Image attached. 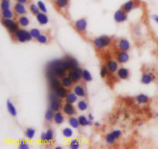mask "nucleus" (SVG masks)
Listing matches in <instances>:
<instances>
[{
    "mask_svg": "<svg viewBox=\"0 0 158 149\" xmlns=\"http://www.w3.org/2000/svg\"><path fill=\"white\" fill-rule=\"evenodd\" d=\"M129 70H128L127 68L121 67L117 70V76H118L119 78L121 79V80H127V79H128V77H129Z\"/></svg>",
    "mask_w": 158,
    "mask_h": 149,
    "instance_id": "nucleus-12",
    "label": "nucleus"
},
{
    "mask_svg": "<svg viewBox=\"0 0 158 149\" xmlns=\"http://www.w3.org/2000/svg\"><path fill=\"white\" fill-rule=\"evenodd\" d=\"M9 8H10V2H9V0H2L1 1L2 10L9 9Z\"/></svg>",
    "mask_w": 158,
    "mask_h": 149,
    "instance_id": "nucleus-35",
    "label": "nucleus"
},
{
    "mask_svg": "<svg viewBox=\"0 0 158 149\" xmlns=\"http://www.w3.org/2000/svg\"><path fill=\"white\" fill-rule=\"evenodd\" d=\"M19 23L20 26H29V19L27 18V17L25 16V15H23V16L20 17L19 19Z\"/></svg>",
    "mask_w": 158,
    "mask_h": 149,
    "instance_id": "nucleus-28",
    "label": "nucleus"
},
{
    "mask_svg": "<svg viewBox=\"0 0 158 149\" xmlns=\"http://www.w3.org/2000/svg\"><path fill=\"white\" fill-rule=\"evenodd\" d=\"M77 106H78L79 109L82 111H86V110L88 108L87 103H86V101H84V100H80V101L78 102V104H77Z\"/></svg>",
    "mask_w": 158,
    "mask_h": 149,
    "instance_id": "nucleus-33",
    "label": "nucleus"
},
{
    "mask_svg": "<svg viewBox=\"0 0 158 149\" xmlns=\"http://www.w3.org/2000/svg\"><path fill=\"white\" fill-rule=\"evenodd\" d=\"M111 40L107 36H102L95 39L94 41V44L97 49H103L105 46H107L110 43Z\"/></svg>",
    "mask_w": 158,
    "mask_h": 149,
    "instance_id": "nucleus-2",
    "label": "nucleus"
},
{
    "mask_svg": "<svg viewBox=\"0 0 158 149\" xmlns=\"http://www.w3.org/2000/svg\"><path fill=\"white\" fill-rule=\"evenodd\" d=\"M25 134H26V137L27 138L32 139L35 134V130L32 128H27L26 131V133H25Z\"/></svg>",
    "mask_w": 158,
    "mask_h": 149,
    "instance_id": "nucleus-25",
    "label": "nucleus"
},
{
    "mask_svg": "<svg viewBox=\"0 0 158 149\" xmlns=\"http://www.w3.org/2000/svg\"><path fill=\"white\" fill-rule=\"evenodd\" d=\"M37 6H38L39 9H40V10L42 12H44V13L47 12V9H46V5H45V3L43 2L39 1L38 2H37Z\"/></svg>",
    "mask_w": 158,
    "mask_h": 149,
    "instance_id": "nucleus-40",
    "label": "nucleus"
},
{
    "mask_svg": "<svg viewBox=\"0 0 158 149\" xmlns=\"http://www.w3.org/2000/svg\"><path fill=\"white\" fill-rule=\"evenodd\" d=\"M56 149H63V147H56Z\"/></svg>",
    "mask_w": 158,
    "mask_h": 149,
    "instance_id": "nucleus-53",
    "label": "nucleus"
},
{
    "mask_svg": "<svg viewBox=\"0 0 158 149\" xmlns=\"http://www.w3.org/2000/svg\"><path fill=\"white\" fill-rule=\"evenodd\" d=\"M77 97L78 96L75 94V93H67V94L65 97L66 102L70 104H74L75 102L77 101Z\"/></svg>",
    "mask_w": 158,
    "mask_h": 149,
    "instance_id": "nucleus-17",
    "label": "nucleus"
},
{
    "mask_svg": "<svg viewBox=\"0 0 158 149\" xmlns=\"http://www.w3.org/2000/svg\"><path fill=\"white\" fill-rule=\"evenodd\" d=\"M54 121L57 125H61L64 121V117L60 112H56L54 114Z\"/></svg>",
    "mask_w": 158,
    "mask_h": 149,
    "instance_id": "nucleus-22",
    "label": "nucleus"
},
{
    "mask_svg": "<svg viewBox=\"0 0 158 149\" xmlns=\"http://www.w3.org/2000/svg\"><path fill=\"white\" fill-rule=\"evenodd\" d=\"M118 47L121 51H127L131 48V43L126 39H121L118 43Z\"/></svg>",
    "mask_w": 158,
    "mask_h": 149,
    "instance_id": "nucleus-9",
    "label": "nucleus"
},
{
    "mask_svg": "<svg viewBox=\"0 0 158 149\" xmlns=\"http://www.w3.org/2000/svg\"><path fill=\"white\" fill-rule=\"evenodd\" d=\"M49 80H50V86L52 89L56 90L58 87H61L60 81H59L58 79L56 77V76H52V77H49Z\"/></svg>",
    "mask_w": 158,
    "mask_h": 149,
    "instance_id": "nucleus-18",
    "label": "nucleus"
},
{
    "mask_svg": "<svg viewBox=\"0 0 158 149\" xmlns=\"http://www.w3.org/2000/svg\"><path fill=\"white\" fill-rule=\"evenodd\" d=\"M154 79H155V76L153 74H151V73H149V74H143L140 81L143 84H150Z\"/></svg>",
    "mask_w": 158,
    "mask_h": 149,
    "instance_id": "nucleus-7",
    "label": "nucleus"
},
{
    "mask_svg": "<svg viewBox=\"0 0 158 149\" xmlns=\"http://www.w3.org/2000/svg\"><path fill=\"white\" fill-rule=\"evenodd\" d=\"M135 5L136 2L134 0H130L122 6V9H123L126 12H130L135 7Z\"/></svg>",
    "mask_w": 158,
    "mask_h": 149,
    "instance_id": "nucleus-14",
    "label": "nucleus"
},
{
    "mask_svg": "<svg viewBox=\"0 0 158 149\" xmlns=\"http://www.w3.org/2000/svg\"><path fill=\"white\" fill-rule=\"evenodd\" d=\"M29 9H30L31 12L32 14H34V15H37V14L40 13V9H39L38 6H36L35 4H31L29 6Z\"/></svg>",
    "mask_w": 158,
    "mask_h": 149,
    "instance_id": "nucleus-38",
    "label": "nucleus"
},
{
    "mask_svg": "<svg viewBox=\"0 0 158 149\" xmlns=\"http://www.w3.org/2000/svg\"><path fill=\"white\" fill-rule=\"evenodd\" d=\"M116 138L114 137V134L112 133H110L109 134H107L106 137V142H107L108 144H114L116 141Z\"/></svg>",
    "mask_w": 158,
    "mask_h": 149,
    "instance_id": "nucleus-39",
    "label": "nucleus"
},
{
    "mask_svg": "<svg viewBox=\"0 0 158 149\" xmlns=\"http://www.w3.org/2000/svg\"><path fill=\"white\" fill-rule=\"evenodd\" d=\"M14 11H15L17 15H24V14H26L27 12L24 4L19 2H17L15 5V6H14Z\"/></svg>",
    "mask_w": 158,
    "mask_h": 149,
    "instance_id": "nucleus-11",
    "label": "nucleus"
},
{
    "mask_svg": "<svg viewBox=\"0 0 158 149\" xmlns=\"http://www.w3.org/2000/svg\"><path fill=\"white\" fill-rule=\"evenodd\" d=\"M62 84L66 87H70L73 84V80L69 77H65L62 79Z\"/></svg>",
    "mask_w": 158,
    "mask_h": 149,
    "instance_id": "nucleus-26",
    "label": "nucleus"
},
{
    "mask_svg": "<svg viewBox=\"0 0 158 149\" xmlns=\"http://www.w3.org/2000/svg\"><path fill=\"white\" fill-rule=\"evenodd\" d=\"M79 121H80V125L81 126H90L92 125V121L88 120L87 117H85V116L81 115L78 117Z\"/></svg>",
    "mask_w": 158,
    "mask_h": 149,
    "instance_id": "nucleus-20",
    "label": "nucleus"
},
{
    "mask_svg": "<svg viewBox=\"0 0 158 149\" xmlns=\"http://www.w3.org/2000/svg\"><path fill=\"white\" fill-rule=\"evenodd\" d=\"M29 148V145H28L27 142L24 140H21L19 144V148L20 149H28Z\"/></svg>",
    "mask_w": 158,
    "mask_h": 149,
    "instance_id": "nucleus-43",
    "label": "nucleus"
},
{
    "mask_svg": "<svg viewBox=\"0 0 158 149\" xmlns=\"http://www.w3.org/2000/svg\"><path fill=\"white\" fill-rule=\"evenodd\" d=\"M6 107H7L8 111L9 112V114H10L12 116H13V117H15L17 114V111H16V108H15V106H14L13 103L11 102L10 100H8L7 103H6Z\"/></svg>",
    "mask_w": 158,
    "mask_h": 149,
    "instance_id": "nucleus-15",
    "label": "nucleus"
},
{
    "mask_svg": "<svg viewBox=\"0 0 158 149\" xmlns=\"http://www.w3.org/2000/svg\"><path fill=\"white\" fill-rule=\"evenodd\" d=\"M75 29L79 32H84L87 27V21L85 19H80L74 24Z\"/></svg>",
    "mask_w": 158,
    "mask_h": 149,
    "instance_id": "nucleus-6",
    "label": "nucleus"
},
{
    "mask_svg": "<svg viewBox=\"0 0 158 149\" xmlns=\"http://www.w3.org/2000/svg\"><path fill=\"white\" fill-rule=\"evenodd\" d=\"M88 117H89V120H90V121H93V120H94V116H93L91 114H89V115H88Z\"/></svg>",
    "mask_w": 158,
    "mask_h": 149,
    "instance_id": "nucleus-51",
    "label": "nucleus"
},
{
    "mask_svg": "<svg viewBox=\"0 0 158 149\" xmlns=\"http://www.w3.org/2000/svg\"><path fill=\"white\" fill-rule=\"evenodd\" d=\"M136 100L137 101V103L141 104H146L149 101V97H148L145 94H139L137 97H136Z\"/></svg>",
    "mask_w": 158,
    "mask_h": 149,
    "instance_id": "nucleus-21",
    "label": "nucleus"
},
{
    "mask_svg": "<svg viewBox=\"0 0 158 149\" xmlns=\"http://www.w3.org/2000/svg\"><path fill=\"white\" fill-rule=\"evenodd\" d=\"M69 77H70V79L73 80V82H74V83H77V82H78L79 80L80 79V77H79V76L77 74V73H76L74 70L70 71V72H69Z\"/></svg>",
    "mask_w": 158,
    "mask_h": 149,
    "instance_id": "nucleus-34",
    "label": "nucleus"
},
{
    "mask_svg": "<svg viewBox=\"0 0 158 149\" xmlns=\"http://www.w3.org/2000/svg\"><path fill=\"white\" fill-rule=\"evenodd\" d=\"M156 117H157V118H158V113H157V114H156Z\"/></svg>",
    "mask_w": 158,
    "mask_h": 149,
    "instance_id": "nucleus-54",
    "label": "nucleus"
},
{
    "mask_svg": "<svg viewBox=\"0 0 158 149\" xmlns=\"http://www.w3.org/2000/svg\"><path fill=\"white\" fill-rule=\"evenodd\" d=\"M107 68L108 70L110 71L111 73L116 72L118 69V63L115 60H110L107 63Z\"/></svg>",
    "mask_w": 158,
    "mask_h": 149,
    "instance_id": "nucleus-16",
    "label": "nucleus"
},
{
    "mask_svg": "<svg viewBox=\"0 0 158 149\" xmlns=\"http://www.w3.org/2000/svg\"><path fill=\"white\" fill-rule=\"evenodd\" d=\"M74 71L77 73V74L79 76V77H80V78H82V77H83V70L81 69V68H80L77 66V68H75V69H74Z\"/></svg>",
    "mask_w": 158,
    "mask_h": 149,
    "instance_id": "nucleus-46",
    "label": "nucleus"
},
{
    "mask_svg": "<svg viewBox=\"0 0 158 149\" xmlns=\"http://www.w3.org/2000/svg\"><path fill=\"white\" fill-rule=\"evenodd\" d=\"M2 15L4 19H12L13 16V12L10 9L2 10Z\"/></svg>",
    "mask_w": 158,
    "mask_h": 149,
    "instance_id": "nucleus-27",
    "label": "nucleus"
},
{
    "mask_svg": "<svg viewBox=\"0 0 158 149\" xmlns=\"http://www.w3.org/2000/svg\"><path fill=\"white\" fill-rule=\"evenodd\" d=\"M58 96L56 94H52L49 96V100H50V109L53 111H58L60 108V100H59Z\"/></svg>",
    "mask_w": 158,
    "mask_h": 149,
    "instance_id": "nucleus-4",
    "label": "nucleus"
},
{
    "mask_svg": "<svg viewBox=\"0 0 158 149\" xmlns=\"http://www.w3.org/2000/svg\"><path fill=\"white\" fill-rule=\"evenodd\" d=\"M117 61L120 63H126L129 60L130 56L127 51H121L117 54Z\"/></svg>",
    "mask_w": 158,
    "mask_h": 149,
    "instance_id": "nucleus-8",
    "label": "nucleus"
},
{
    "mask_svg": "<svg viewBox=\"0 0 158 149\" xmlns=\"http://www.w3.org/2000/svg\"><path fill=\"white\" fill-rule=\"evenodd\" d=\"M114 18L117 23H123L127 19V14L123 9H118L114 13Z\"/></svg>",
    "mask_w": 158,
    "mask_h": 149,
    "instance_id": "nucleus-5",
    "label": "nucleus"
},
{
    "mask_svg": "<svg viewBox=\"0 0 158 149\" xmlns=\"http://www.w3.org/2000/svg\"><path fill=\"white\" fill-rule=\"evenodd\" d=\"M52 109L47 110V111L46 112V114H45V119H46V121H51L52 119L54 118V114L53 112H52Z\"/></svg>",
    "mask_w": 158,
    "mask_h": 149,
    "instance_id": "nucleus-30",
    "label": "nucleus"
},
{
    "mask_svg": "<svg viewBox=\"0 0 158 149\" xmlns=\"http://www.w3.org/2000/svg\"><path fill=\"white\" fill-rule=\"evenodd\" d=\"M95 125H96V126H97V127H100V124L99 123V122H96Z\"/></svg>",
    "mask_w": 158,
    "mask_h": 149,
    "instance_id": "nucleus-52",
    "label": "nucleus"
},
{
    "mask_svg": "<svg viewBox=\"0 0 158 149\" xmlns=\"http://www.w3.org/2000/svg\"><path fill=\"white\" fill-rule=\"evenodd\" d=\"M83 78L86 81H91L93 80V77L91 75L90 72L88 71L87 70H83Z\"/></svg>",
    "mask_w": 158,
    "mask_h": 149,
    "instance_id": "nucleus-32",
    "label": "nucleus"
},
{
    "mask_svg": "<svg viewBox=\"0 0 158 149\" xmlns=\"http://www.w3.org/2000/svg\"><path fill=\"white\" fill-rule=\"evenodd\" d=\"M55 92H56L55 94H56L59 97H65L66 94H67V91H66V90L65 89L64 87H63L62 86L60 87H58L57 89H56Z\"/></svg>",
    "mask_w": 158,
    "mask_h": 149,
    "instance_id": "nucleus-23",
    "label": "nucleus"
},
{
    "mask_svg": "<svg viewBox=\"0 0 158 149\" xmlns=\"http://www.w3.org/2000/svg\"><path fill=\"white\" fill-rule=\"evenodd\" d=\"M73 92L77 94L78 97H84L86 95V93H85V90L81 85H77V86L74 87Z\"/></svg>",
    "mask_w": 158,
    "mask_h": 149,
    "instance_id": "nucleus-19",
    "label": "nucleus"
},
{
    "mask_svg": "<svg viewBox=\"0 0 158 149\" xmlns=\"http://www.w3.org/2000/svg\"><path fill=\"white\" fill-rule=\"evenodd\" d=\"M30 33H31V35H32V36L33 37V38H35V39H37L38 38V36H39L40 35V29H35V28H34V29H32L30 30Z\"/></svg>",
    "mask_w": 158,
    "mask_h": 149,
    "instance_id": "nucleus-42",
    "label": "nucleus"
},
{
    "mask_svg": "<svg viewBox=\"0 0 158 149\" xmlns=\"http://www.w3.org/2000/svg\"><path fill=\"white\" fill-rule=\"evenodd\" d=\"M107 70H108L107 66H102L101 70H100V76H101L102 78H105V77L107 75Z\"/></svg>",
    "mask_w": 158,
    "mask_h": 149,
    "instance_id": "nucleus-45",
    "label": "nucleus"
},
{
    "mask_svg": "<svg viewBox=\"0 0 158 149\" xmlns=\"http://www.w3.org/2000/svg\"><path fill=\"white\" fill-rule=\"evenodd\" d=\"M46 139H47V142H51V141L53 140V138H54V134H53V131L52 130L49 129L46 132Z\"/></svg>",
    "mask_w": 158,
    "mask_h": 149,
    "instance_id": "nucleus-41",
    "label": "nucleus"
},
{
    "mask_svg": "<svg viewBox=\"0 0 158 149\" xmlns=\"http://www.w3.org/2000/svg\"><path fill=\"white\" fill-rule=\"evenodd\" d=\"M68 3H69V0H56V6L59 8H61V9L66 7Z\"/></svg>",
    "mask_w": 158,
    "mask_h": 149,
    "instance_id": "nucleus-31",
    "label": "nucleus"
},
{
    "mask_svg": "<svg viewBox=\"0 0 158 149\" xmlns=\"http://www.w3.org/2000/svg\"><path fill=\"white\" fill-rule=\"evenodd\" d=\"M112 134H114V137H115L116 138H120V136H121L122 132L120 131V130H115V131H113Z\"/></svg>",
    "mask_w": 158,
    "mask_h": 149,
    "instance_id": "nucleus-47",
    "label": "nucleus"
},
{
    "mask_svg": "<svg viewBox=\"0 0 158 149\" xmlns=\"http://www.w3.org/2000/svg\"><path fill=\"white\" fill-rule=\"evenodd\" d=\"M153 18H154V21L158 24V15H154V16H153Z\"/></svg>",
    "mask_w": 158,
    "mask_h": 149,
    "instance_id": "nucleus-50",
    "label": "nucleus"
},
{
    "mask_svg": "<svg viewBox=\"0 0 158 149\" xmlns=\"http://www.w3.org/2000/svg\"><path fill=\"white\" fill-rule=\"evenodd\" d=\"M36 40L39 43H42V44H45V43H46L48 42L47 36L46 35H44V34H40Z\"/></svg>",
    "mask_w": 158,
    "mask_h": 149,
    "instance_id": "nucleus-37",
    "label": "nucleus"
},
{
    "mask_svg": "<svg viewBox=\"0 0 158 149\" xmlns=\"http://www.w3.org/2000/svg\"><path fill=\"white\" fill-rule=\"evenodd\" d=\"M69 124L73 128H78L80 126V121H79V119L75 117H71L69 119Z\"/></svg>",
    "mask_w": 158,
    "mask_h": 149,
    "instance_id": "nucleus-24",
    "label": "nucleus"
},
{
    "mask_svg": "<svg viewBox=\"0 0 158 149\" xmlns=\"http://www.w3.org/2000/svg\"><path fill=\"white\" fill-rule=\"evenodd\" d=\"M69 148L72 149H78L80 148V142L77 139H73L69 144Z\"/></svg>",
    "mask_w": 158,
    "mask_h": 149,
    "instance_id": "nucleus-36",
    "label": "nucleus"
},
{
    "mask_svg": "<svg viewBox=\"0 0 158 149\" xmlns=\"http://www.w3.org/2000/svg\"><path fill=\"white\" fill-rule=\"evenodd\" d=\"M67 58L69 59V62L71 63V66H72V67L73 69H75V68H77L78 66V62H77V60L76 59L73 58V57H67Z\"/></svg>",
    "mask_w": 158,
    "mask_h": 149,
    "instance_id": "nucleus-44",
    "label": "nucleus"
},
{
    "mask_svg": "<svg viewBox=\"0 0 158 149\" xmlns=\"http://www.w3.org/2000/svg\"><path fill=\"white\" fill-rule=\"evenodd\" d=\"M36 19L40 25H46L49 23V18L44 12H40L37 14Z\"/></svg>",
    "mask_w": 158,
    "mask_h": 149,
    "instance_id": "nucleus-13",
    "label": "nucleus"
},
{
    "mask_svg": "<svg viewBox=\"0 0 158 149\" xmlns=\"http://www.w3.org/2000/svg\"><path fill=\"white\" fill-rule=\"evenodd\" d=\"M62 133H63V135L64 136L65 138H67L72 137L73 134V130L71 129L70 128H65L63 130V132Z\"/></svg>",
    "mask_w": 158,
    "mask_h": 149,
    "instance_id": "nucleus-29",
    "label": "nucleus"
},
{
    "mask_svg": "<svg viewBox=\"0 0 158 149\" xmlns=\"http://www.w3.org/2000/svg\"><path fill=\"white\" fill-rule=\"evenodd\" d=\"M17 2H19V3H23V4H25V3L27 2L28 0H16Z\"/></svg>",
    "mask_w": 158,
    "mask_h": 149,
    "instance_id": "nucleus-49",
    "label": "nucleus"
},
{
    "mask_svg": "<svg viewBox=\"0 0 158 149\" xmlns=\"http://www.w3.org/2000/svg\"><path fill=\"white\" fill-rule=\"evenodd\" d=\"M41 142L43 143H47V139H46V132H43L41 134Z\"/></svg>",
    "mask_w": 158,
    "mask_h": 149,
    "instance_id": "nucleus-48",
    "label": "nucleus"
},
{
    "mask_svg": "<svg viewBox=\"0 0 158 149\" xmlns=\"http://www.w3.org/2000/svg\"><path fill=\"white\" fill-rule=\"evenodd\" d=\"M63 111H64L65 114L69 116L73 115L76 113L75 108L73 106V104L68 103V102H66V103L63 105Z\"/></svg>",
    "mask_w": 158,
    "mask_h": 149,
    "instance_id": "nucleus-10",
    "label": "nucleus"
},
{
    "mask_svg": "<svg viewBox=\"0 0 158 149\" xmlns=\"http://www.w3.org/2000/svg\"><path fill=\"white\" fill-rule=\"evenodd\" d=\"M15 36L17 40L20 43H25L26 41H30L33 37L31 35L30 32H28L25 29H18L15 32Z\"/></svg>",
    "mask_w": 158,
    "mask_h": 149,
    "instance_id": "nucleus-1",
    "label": "nucleus"
},
{
    "mask_svg": "<svg viewBox=\"0 0 158 149\" xmlns=\"http://www.w3.org/2000/svg\"><path fill=\"white\" fill-rule=\"evenodd\" d=\"M2 24L6 28L9 29L10 32H14L15 33L17 30H18V25L12 20L11 19H2Z\"/></svg>",
    "mask_w": 158,
    "mask_h": 149,
    "instance_id": "nucleus-3",
    "label": "nucleus"
}]
</instances>
